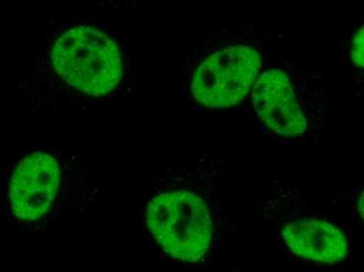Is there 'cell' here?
<instances>
[{"label": "cell", "instance_id": "cell-1", "mask_svg": "<svg viewBox=\"0 0 364 272\" xmlns=\"http://www.w3.org/2000/svg\"><path fill=\"white\" fill-rule=\"evenodd\" d=\"M127 64L121 40L103 22L55 19L17 89L32 111L97 108L121 96Z\"/></svg>", "mask_w": 364, "mask_h": 272}, {"label": "cell", "instance_id": "cell-2", "mask_svg": "<svg viewBox=\"0 0 364 272\" xmlns=\"http://www.w3.org/2000/svg\"><path fill=\"white\" fill-rule=\"evenodd\" d=\"M87 167L70 151L28 150L9 161L4 207L15 234H36L70 216L90 201Z\"/></svg>", "mask_w": 364, "mask_h": 272}, {"label": "cell", "instance_id": "cell-3", "mask_svg": "<svg viewBox=\"0 0 364 272\" xmlns=\"http://www.w3.org/2000/svg\"><path fill=\"white\" fill-rule=\"evenodd\" d=\"M141 224L151 246L168 262L195 265L208 256L212 214L196 192L181 187L154 190L144 200Z\"/></svg>", "mask_w": 364, "mask_h": 272}, {"label": "cell", "instance_id": "cell-4", "mask_svg": "<svg viewBox=\"0 0 364 272\" xmlns=\"http://www.w3.org/2000/svg\"><path fill=\"white\" fill-rule=\"evenodd\" d=\"M261 70L255 48L232 45L208 56L197 66L190 92L197 103L212 108L237 105L247 96Z\"/></svg>", "mask_w": 364, "mask_h": 272}, {"label": "cell", "instance_id": "cell-5", "mask_svg": "<svg viewBox=\"0 0 364 272\" xmlns=\"http://www.w3.org/2000/svg\"><path fill=\"white\" fill-rule=\"evenodd\" d=\"M255 111L266 125L283 136H299L307 129V121L293 92L291 82L283 72H264L254 87Z\"/></svg>", "mask_w": 364, "mask_h": 272}, {"label": "cell", "instance_id": "cell-6", "mask_svg": "<svg viewBox=\"0 0 364 272\" xmlns=\"http://www.w3.org/2000/svg\"><path fill=\"white\" fill-rule=\"evenodd\" d=\"M282 236L293 254L307 260L334 264L348 254L346 234L326 221L316 219L292 221L282 229Z\"/></svg>", "mask_w": 364, "mask_h": 272}, {"label": "cell", "instance_id": "cell-7", "mask_svg": "<svg viewBox=\"0 0 364 272\" xmlns=\"http://www.w3.org/2000/svg\"><path fill=\"white\" fill-rule=\"evenodd\" d=\"M363 28H361L355 35L352 48H350V58L353 63L361 70L363 68Z\"/></svg>", "mask_w": 364, "mask_h": 272}, {"label": "cell", "instance_id": "cell-8", "mask_svg": "<svg viewBox=\"0 0 364 272\" xmlns=\"http://www.w3.org/2000/svg\"><path fill=\"white\" fill-rule=\"evenodd\" d=\"M358 212L363 217V193H361L360 198L358 200Z\"/></svg>", "mask_w": 364, "mask_h": 272}]
</instances>
